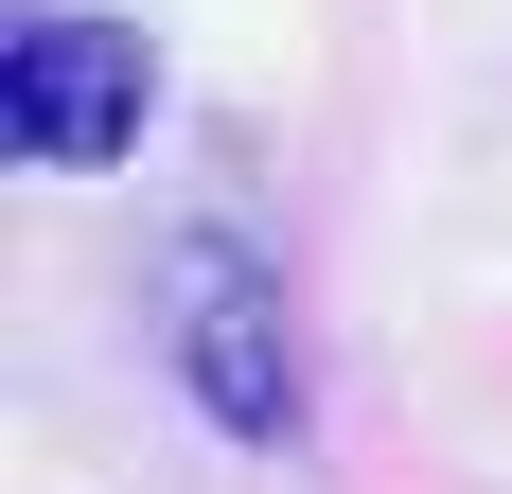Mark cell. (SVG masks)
Listing matches in <instances>:
<instances>
[{
    "mask_svg": "<svg viewBox=\"0 0 512 494\" xmlns=\"http://www.w3.org/2000/svg\"><path fill=\"white\" fill-rule=\"evenodd\" d=\"M159 336H177V389L230 424V442H301V353H283V283L248 247H177L159 265Z\"/></svg>",
    "mask_w": 512,
    "mask_h": 494,
    "instance_id": "6da1fadb",
    "label": "cell"
},
{
    "mask_svg": "<svg viewBox=\"0 0 512 494\" xmlns=\"http://www.w3.org/2000/svg\"><path fill=\"white\" fill-rule=\"evenodd\" d=\"M142 89H159V53L124 36V18H18L0 36V106H18V159L36 177H106V159L142 142Z\"/></svg>",
    "mask_w": 512,
    "mask_h": 494,
    "instance_id": "7a4b0ae2",
    "label": "cell"
}]
</instances>
